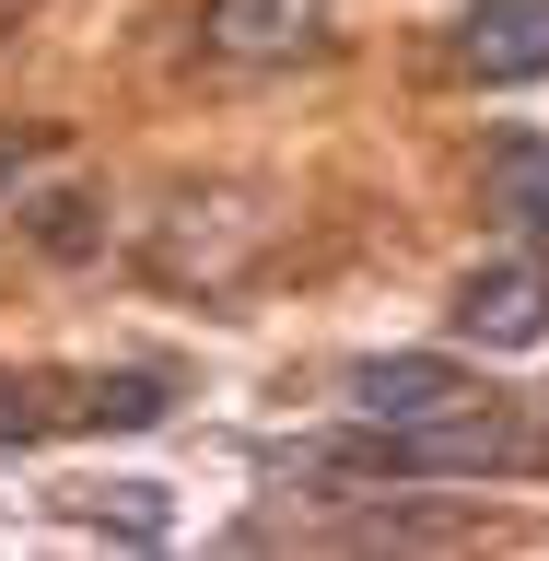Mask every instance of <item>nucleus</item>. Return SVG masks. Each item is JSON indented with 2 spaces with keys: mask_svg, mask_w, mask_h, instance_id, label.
<instances>
[{
  "mask_svg": "<svg viewBox=\"0 0 549 561\" xmlns=\"http://www.w3.org/2000/svg\"><path fill=\"white\" fill-rule=\"evenodd\" d=\"M456 70L468 82H538L549 70V0H468L456 12Z\"/></svg>",
  "mask_w": 549,
  "mask_h": 561,
  "instance_id": "4",
  "label": "nucleus"
},
{
  "mask_svg": "<svg viewBox=\"0 0 549 561\" xmlns=\"http://www.w3.org/2000/svg\"><path fill=\"white\" fill-rule=\"evenodd\" d=\"M24 164H35V129H12V117H0V187H12Z\"/></svg>",
  "mask_w": 549,
  "mask_h": 561,
  "instance_id": "8",
  "label": "nucleus"
},
{
  "mask_svg": "<svg viewBox=\"0 0 549 561\" xmlns=\"http://www.w3.org/2000/svg\"><path fill=\"white\" fill-rule=\"evenodd\" d=\"M351 410L375 421V433H398V421H445V410H468V398H491L468 363H445V351H375V363H351Z\"/></svg>",
  "mask_w": 549,
  "mask_h": 561,
  "instance_id": "2",
  "label": "nucleus"
},
{
  "mask_svg": "<svg viewBox=\"0 0 549 561\" xmlns=\"http://www.w3.org/2000/svg\"><path fill=\"white\" fill-rule=\"evenodd\" d=\"M47 410H59V433H140V421L175 410V386L164 375H59Z\"/></svg>",
  "mask_w": 549,
  "mask_h": 561,
  "instance_id": "6",
  "label": "nucleus"
},
{
  "mask_svg": "<svg viewBox=\"0 0 549 561\" xmlns=\"http://www.w3.org/2000/svg\"><path fill=\"white\" fill-rule=\"evenodd\" d=\"M199 35L222 59H305V47H328V0H210Z\"/></svg>",
  "mask_w": 549,
  "mask_h": 561,
  "instance_id": "5",
  "label": "nucleus"
},
{
  "mask_svg": "<svg viewBox=\"0 0 549 561\" xmlns=\"http://www.w3.org/2000/svg\"><path fill=\"white\" fill-rule=\"evenodd\" d=\"M480 199L515 222V234H549V140H526V129H503L480 152Z\"/></svg>",
  "mask_w": 549,
  "mask_h": 561,
  "instance_id": "7",
  "label": "nucleus"
},
{
  "mask_svg": "<svg viewBox=\"0 0 549 561\" xmlns=\"http://www.w3.org/2000/svg\"><path fill=\"white\" fill-rule=\"evenodd\" d=\"M456 340H480V351H538L549 340V257H491V270L456 280Z\"/></svg>",
  "mask_w": 549,
  "mask_h": 561,
  "instance_id": "3",
  "label": "nucleus"
},
{
  "mask_svg": "<svg viewBox=\"0 0 549 561\" xmlns=\"http://www.w3.org/2000/svg\"><path fill=\"white\" fill-rule=\"evenodd\" d=\"M538 456H549V410H526V398H468V410L398 421V433L363 421V445H351L340 468H363V480H515Z\"/></svg>",
  "mask_w": 549,
  "mask_h": 561,
  "instance_id": "1",
  "label": "nucleus"
}]
</instances>
